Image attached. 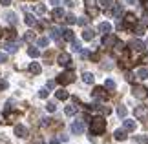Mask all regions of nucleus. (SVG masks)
I'll return each mask as SVG.
<instances>
[{
	"mask_svg": "<svg viewBox=\"0 0 148 144\" xmlns=\"http://www.w3.org/2000/svg\"><path fill=\"white\" fill-rule=\"evenodd\" d=\"M106 130V120L102 117H95L92 120V126H90V131H92L93 135H101L102 131Z\"/></svg>",
	"mask_w": 148,
	"mask_h": 144,
	"instance_id": "1",
	"label": "nucleus"
},
{
	"mask_svg": "<svg viewBox=\"0 0 148 144\" xmlns=\"http://www.w3.org/2000/svg\"><path fill=\"white\" fill-rule=\"evenodd\" d=\"M75 80V75H73L71 71H64V73H60L59 77H57V82L59 84H70Z\"/></svg>",
	"mask_w": 148,
	"mask_h": 144,
	"instance_id": "2",
	"label": "nucleus"
},
{
	"mask_svg": "<svg viewBox=\"0 0 148 144\" xmlns=\"http://www.w3.org/2000/svg\"><path fill=\"white\" fill-rule=\"evenodd\" d=\"M57 64H60V66H66V68H70V66H71V57L68 55V53H60L59 57H57Z\"/></svg>",
	"mask_w": 148,
	"mask_h": 144,
	"instance_id": "3",
	"label": "nucleus"
},
{
	"mask_svg": "<svg viewBox=\"0 0 148 144\" xmlns=\"http://www.w3.org/2000/svg\"><path fill=\"white\" fill-rule=\"evenodd\" d=\"M132 93H134L135 99H145V97L148 95V89H145L143 86H137V84H135L134 89H132Z\"/></svg>",
	"mask_w": 148,
	"mask_h": 144,
	"instance_id": "4",
	"label": "nucleus"
},
{
	"mask_svg": "<svg viewBox=\"0 0 148 144\" xmlns=\"http://www.w3.org/2000/svg\"><path fill=\"white\" fill-rule=\"evenodd\" d=\"M71 133H75V135H81L82 131H84V120H75V122L71 124Z\"/></svg>",
	"mask_w": 148,
	"mask_h": 144,
	"instance_id": "5",
	"label": "nucleus"
},
{
	"mask_svg": "<svg viewBox=\"0 0 148 144\" xmlns=\"http://www.w3.org/2000/svg\"><path fill=\"white\" fill-rule=\"evenodd\" d=\"M15 135L20 137V139H24V137H27V128L24 124H16L15 126Z\"/></svg>",
	"mask_w": 148,
	"mask_h": 144,
	"instance_id": "6",
	"label": "nucleus"
},
{
	"mask_svg": "<svg viewBox=\"0 0 148 144\" xmlns=\"http://www.w3.org/2000/svg\"><path fill=\"white\" fill-rule=\"evenodd\" d=\"M93 37H95V31L92 27H84L82 29V40H92Z\"/></svg>",
	"mask_w": 148,
	"mask_h": 144,
	"instance_id": "7",
	"label": "nucleus"
},
{
	"mask_svg": "<svg viewBox=\"0 0 148 144\" xmlns=\"http://www.w3.org/2000/svg\"><path fill=\"white\" fill-rule=\"evenodd\" d=\"M130 46H132L135 51H143V49H145V42H143V40H139V38L132 40V42H130Z\"/></svg>",
	"mask_w": 148,
	"mask_h": 144,
	"instance_id": "8",
	"label": "nucleus"
},
{
	"mask_svg": "<svg viewBox=\"0 0 148 144\" xmlns=\"http://www.w3.org/2000/svg\"><path fill=\"white\" fill-rule=\"evenodd\" d=\"M110 31H112V24H110V22H102V24H99V33L108 35Z\"/></svg>",
	"mask_w": 148,
	"mask_h": 144,
	"instance_id": "9",
	"label": "nucleus"
},
{
	"mask_svg": "<svg viewBox=\"0 0 148 144\" xmlns=\"http://www.w3.org/2000/svg\"><path fill=\"white\" fill-rule=\"evenodd\" d=\"M4 18L9 22V24H16V15L13 13V11H5L4 13Z\"/></svg>",
	"mask_w": 148,
	"mask_h": 144,
	"instance_id": "10",
	"label": "nucleus"
},
{
	"mask_svg": "<svg viewBox=\"0 0 148 144\" xmlns=\"http://www.w3.org/2000/svg\"><path fill=\"white\" fill-rule=\"evenodd\" d=\"M55 97H57L59 100H66L68 97H70V93H68L66 89H57V91H55Z\"/></svg>",
	"mask_w": 148,
	"mask_h": 144,
	"instance_id": "11",
	"label": "nucleus"
},
{
	"mask_svg": "<svg viewBox=\"0 0 148 144\" xmlns=\"http://www.w3.org/2000/svg\"><path fill=\"white\" fill-rule=\"evenodd\" d=\"M124 130H126V131H134V130H135V120L124 119Z\"/></svg>",
	"mask_w": 148,
	"mask_h": 144,
	"instance_id": "12",
	"label": "nucleus"
},
{
	"mask_svg": "<svg viewBox=\"0 0 148 144\" xmlns=\"http://www.w3.org/2000/svg\"><path fill=\"white\" fill-rule=\"evenodd\" d=\"M113 137H115V139L117 141H124V139H126V130H115V133H113Z\"/></svg>",
	"mask_w": 148,
	"mask_h": 144,
	"instance_id": "13",
	"label": "nucleus"
},
{
	"mask_svg": "<svg viewBox=\"0 0 148 144\" xmlns=\"http://www.w3.org/2000/svg\"><path fill=\"white\" fill-rule=\"evenodd\" d=\"M115 37H113V35H110V33H108V35L104 37V38H102V46H112L113 42H115Z\"/></svg>",
	"mask_w": 148,
	"mask_h": 144,
	"instance_id": "14",
	"label": "nucleus"
},
{
	"mask_svg": "<svg viewBox=\"0 0 148 144\" xmlns=\"http://www.w3.org/2000/svg\"><path fill=\"white\" fill-rule=\"evenodd\" d=\"M137 78H141V80L148 78V68H139L137 70Z\"/></svg>",
	"mask_w": 148,
	"mask_h": 144,
	"instance_id": "15",
	"label": "nucleus"
},
{
	"mask_svg": "<svg viewBox=\"0 0 148 144\" xmlns=\"http://www.w3.org/2000/svg\"><path fill=\"white\" fill-rule=\"evenodd\" d=\"M29 71L33 75H38V73H40V64H38V62H31V64H29Z\"/></svg>",
	"mask_w": 148,
	"mask_h": 144,
	"instance_id": "16",
	"label": "nucleus"
},
{
	"mask_svg": "<svg viewBox=\"0 0 148 144\" xmlns=\"http://www.w3.org/2000/svg\"><path fill=\"white\" fill-rule=\"evenodd\" d=\"M93 97H99V99H102V100H104L108 95L104 93V89H102V88H95V89H93Z\"/></svg>",
	"mask_w": 148,
	"mask_h": 144,
	"instance_id": "17",
	"label": "nucleus"
},
{
	"mask_svg": "<svg viewBox=\"0 0 148 144\" xmlns=\"http://www.w3.org/2000/svg\"><path fill=\"white\" fill-rule=\"evenodd\" d=\"M124 22H126V26H135L137 24V18H135L134 15H126L124 16Z\"/></svg>",
	"mask_w": 148,
	"mask_h": 144,
	"instance_id": "18",
	"label": "nucleus"
},
{
	"mask_svg": "<svg viewBox=\"0 0 148 144\" xmlns=\"http://www.w3.org/2000/svg\"><path fill=\"white\" fill-rule=\"evenodd\" d=\"M82 80H84V82H86V84H93V75L92 73H82Z\"/></svg>",
	"mask_w": 148,
	"mask_h": 144,
	"instance_id": "19",
	"label": "nucleus"
},
{
	"mask_svg": "<svg viewBox=\"0 0 148 144\" xmlns=\"http://www.w3.org/2000/svg\"><path fill=\"white\" fill-rule=\"evenodd\" d=\"M62 16H66L64 11H62L60 8H53V18H62Z\"/></svg>",
	"mask_w": 148,
	"mask_h": 144,
	"instance_id": "20",
	"label": "nucleus"
},
{
	"mask_svg": "<svg viewBox=\"0 0 148 144\" xmlns=\"http://www.w3.org/2000/svg\"><path fill=\"white\" fill-rule=\"evenodd\" d=\"M62 37H64V40H73V31L71 29H62Z\"/></svg>",
	"mask_w": 148,
	"mask_h": 144,
	"instance_id": "21",
	"label": "nucleus"
},
{
	"mask_svg": "<svg viewBox=\"0 0 148 144\" xmlns=\"http://www.w3.org/2000/svg\"><path fill=\"white\" fill-rule=\"evenodd\" d=\"M37 42H38V46H40V48H46V46L49 44V38H48V37H40Z\"/></svg>",
	"mask_w": 148,
	"mask_h": 144,
	"instance_id": "22",
	"label": "nucleus"
},
{
	"mask_svg": "<svg viewBox=\"0 0 148 144\" xmlns=\"http://www.w3.org/2000/svg\"><path fill=\"white\" fill-rule=\"evenodd\" d=\"M26 24L27 26H33V24H35V16H33L31 13H26Z\"/></svg>",
	"mask_w": 148,
	"mask_h": 144,
	"instance_id": "23",
	"label": "nucleus"
},
{
	"mask_svg": "<svg viewBox=\"0 0 148 144\" xmlns=\"http://www.w3.org/2000/svg\"><path fill=\"white\" fill-rule=\"evenodd\" d=\"M104 88H106V89H110V91H112V89H115V82H113L112 78H108L106 82H104Z\"/></svg>",
	"mask_w": 148,
	"mask_h": 144,
	"instance_id": "24",
	"label": "nucleus"
},
{
	"mask_svg": "<svg viewBox=\"0 0 148 144\" xmlns=\"http://www.w3.org/2000/svg\"><path fill=\"white\" fill-rule=\"evenodd\" d=\"M60 33H62V29H59V27H55V29L51 31V38H53V40L60 38Z\"/></svg>",
	"mask_w": 148,
	"mask_h": 144,
	"instance_id": "25",
	"label": "nucleus"
},
{
	"mask_svg": "<svg viewBox=\"0 0 148 144\" xmlns=\"http://www.w3.org/2000/svg\"><path fill=\"white\" fill-rule=\"evenodd\" d=\"M123 49H124V42H121V40H115V51H117V53H121Z\"/></svg>",
	"mask_w": 148,
	"mask_h": 144,
	"instance_id": "26",
	"label": "nucleus"
},
{
	"mask_svg": "<svg viewBox=\"0 0 148 144\" xmlns=\"http://www.w3.org/2000/svg\"><path fill=\"white\" fill-rule=\"evenodd\" d=\"M27 55H29L31 59H35V57H38V49L37 48H29L27 49Z\"/></svg>",
	"mask_w": 148,
	"mask_h": 144,
	"instance_id": "27",
	"label": "nucleus"
},
{
	"mask_svg": "<svg viewBox=\"0 0 148 144\" xmlns=\"http://www.w3.org/2000/svg\"><path fill=\"white\" fill-rule=\"evenodd\" d=\"M64 111H66V115H75V111H77V108L75 106H66V109H64Z\"/></svg>",
	"mask_w": 148,
	"mask_h": 144,
	"instance_id": "28",
	"label": "nucleus"
},
{
	"mask_svg": "<svg viewBox=\"0 0 148 144\" xmlns=\"http://www.w3.org/2000/svg\"><path fill=\"white\" fill-rule=\"evenodd\" d=\"M35 11L38 15H44L46 13V5H42V4H38V5H35Z\"/></svg>",
	"mask_w": 148,
	"mask_h": 144,
	"instance_id": "29",
	"label": "nucleus"
},
{
	"mask_svg": "<svg viewBox=\"0 0 148 144\" xmlns=\"http://www.w3.org/2000/svg\"><path fill=\"white\" fill-rule=\"evenodd\" d=\"M135 77H137V75H134V73H126V75H124V80H126V82H134Z\"/></svg>",
	"mask_w": 148,
	"mask_h": 144,
	"instance_id": "30",
	"label": "nucleus"
},
{
	"mask_svg": "<svg viewBox=\"0 0 148 144\" xmlns=\"http://www.w3.org/2000/svg\"><path fill=\"white\" fill-rule=\"evenodd\" d=\"M117 115H119V117H126V108H124V106H119L117 108Z\"/></svg>",
	"mask_w": 148,
	"mask_h": 144,
	"instance_id": "31",
	"label": "nucleus"
},
{
	"mask_svg": "<svg viewBox=\"0 0 148 144\" xmlns=\"http://www.w3.org/2000/svg\"><path fill=\"white\" fill-rule=\"evenodd\" d=\"M64 20L68 22V24H75V22H77V18H75L73 15H66V16H64Z\"/></svg>",
	"mask_w": 148,
	"mask_h": 144,
	"instance_id": "32",
	"label": "nucleus"
},
{
	"mask_svg": "<svg viewBox=\"0 0 148 144\" xmlns=\"http://www.w3.org/2000/svg\"><path fill=\"white\" fill-rule=\"evenodd\" d=\"M97 13H99V11L95 9V5H90V8H88V15L90 16H97Z\"/></svg>",
	"mask_w": 148,
	"mask_h": 144,
	"instance_id": "33",
	"label": "nucleus"
},
{
	"mask_svg": "<svg viewBox=\"0 0 148 144\" xmlns=\"http://www.w3.org/2000/svg\"><path fill=\"white\" fill-rule=\"evenodd\" d=\"M77 24L84 27V26H86V24H88V16H81V18H77Z\"/></svg>",
	"mask_w": 148,
	"mask_h": 144,
	"instance_id": "34",
	"label": "nucleus"
},
{
	"mask_svg": "<svg viewBox=\"0 0 148 144\" xmlns=\"http://www.w3.org/2000/svg\"><path fill=\"white\" fill-rule=\"evenodd\" d=\"M48 95H49V91H48V88H42L40 91H38V97H40V99H46Z\"/></svg>",
	"mask_w": 148,
	"mask_h": 144,
	"instance_id": "35",
	"label": "nucleus"
},
{
	"mask_svg": "<svg viewBox=\"0 0 148 144\" xmlns=\"http://www.w3.org/2000/svg\"><path fill=\"white\" fill-rule=\"evenodd\" d=\"M5 37H8V38H11V40H13V38L16 37V33H15V29H8V31H5Z\"/></svg>",
	"mask_w": 148,
	"mask_h": 144,
	"instance_id": "36",
	"label": "nucleus"
},
{
	"mask_svg": "<svg viewBox=\"0 0 148 144\" xmlns=\"http://www.w3.org/2000/svg\"><path fill=\"white\" fill-rule=\"evenodd\" d=\"M5 49H8L9 53H15V51H16V44H8V46H5Z\"/></svg>",
	"mask_w": 148,
	"mask_h": 144,
	"instance_id": "37",
	"label": "nucleus"
},
{
	"mask_svg": "<svg viewBox=\"0 0 148 144\" xmlns=\"http://www.w3.org/2000/svg\"><path fill=\"white\" fill-rule=\"evenodd\" d=\"M46 108H48V111H49V113H51V111H55V109H57L55 102H48V104H46Z\"/></svg>",
	"mask_w": 148,
	"mask_h": 144,
	"instance_id": "38",
	"label": "nucleus"
},
{
	"mask_svg": "<svg viewBox=\"0 0 148 144\" xmlns=\"http://www.w3.org/2000/svg\"><path fill=\"white\" fill-rule=\"evenodd\" d=\"M143 33H145V27H141V26H135V35H137V37H141Z\"/></svg>",
	"mask_w": 148,
	"mask_h": 144,
	"instance_id": "39",
	"label": "nucleus"
},
{
	"mask_svg": "<svg viewBox=\"0 0 148 144\" xmlns=\"http://www.w3.org/2000/svg\"><path fill=\"white\" fill-rule=\"evenodd\" d=\"M71 49H73V51H79V53H81V44H79V42H73V44H71Z\"/></svg>",
	"mask_w": 148,
	"mask_h": 144,
	"instance_id": "40",
	"label": "nucleus"
},
{
	"mask_svg": "<svg viewBox=\"0 0 148 144\" xmlns=\"http://www.w3.org/2000/svg\"><path fill=\"white\" fill-rule=\"evenodd\" d=\"M24 38H26V40H33V38H35V33H33V31H27Z\"/></svg>",
	"mask_w": 148,
	"mask_h": 144,
	"instance_id": "41",
	"label": "nucleus"
},
{
	"mask_svg": "<svg viewBox=\"0 0 148 144\" xmlns=\"http://www.w3.org/2000/svg\"><path fill=\"white\" fill-rule=\"evenodd\" d=\"M99 5L101 8H108V5H110V0H99Z\"/></svg>",
	"mask_w": 148,
	"mask_h": 144,
	"instance_id": "42",
	"label": "nucleus"
},
{
	"mask_svg": "<svg viewBox=\"0 0 148 144\" xmlns=\"http://www.w3.org/2000/svg\"><path fill=\"white\" fill-rule=\"evenodd\" d=\"M5 60H8V55H5V53H0V64L5 62Z\"/></svg>",
	"mask_w": 148,
	"mask_h": 144,
	"instance_id": "43",
	"label": "nucleus"
},
{
	"mask_svg": "<svg viewBox=\"0 0 148 144\" xmlns=\"http://www.w3.org/2000/svg\"><path fill=\"white\" fill-rule=\"evenodd\" d=\"M49 4H53V8H59V4H60V0H49Z\"/></svg>",
	"mask_w": 148,
	"mask_h": 144,
	"instance_id": "44",
	"label": "nucleus"
},
{
	"mask_svg": "<svg viewBox=\"0 0 148 144\" xmlns=\"http://www.w3.org/2000/svg\"><path fill=\"white\" fill-rule=\"evenodd\" d=\"M8 88V82H5V80H0V89H5Z\"/></svg>",
	"mask_w": 148,
	"mask_h": 144,
	"instance_id": "45",
	"label": "nucleus"
},
{
	"mask_svg": "<svg viewBox=\"0 0 148 144\" xmlns=\"http://www.w3.org/2000/svg\"><path fill=\"white\" fill-rule=\"evenodd\" d=\"M146 141H148V139H146V137H145V135H143V137H137V142H141V144H145Z\"/></svg>",
	"mask_w": 148,
	"mask_h": 144,
	"instance_id": "46",
	"label": "nucleus"
},
{
	"mask_svg": "<svg viewBox=\"0 0 148 144\" xmlns=\"http://www.w3.org/2000/svg\"><path fill=\"white\" fill-rule=\"evenodd\" d=\"M0 4H2V5H4V8H8V5L11 4V0H0Z\"/></svg>",
	"mask_w": 148,
	"mask_h": 144,
	"instance_id": "47",
	"label": "nucleus"
},
{
	"mask_svg": "<svg viewBox=\"0 0 148 144\" xmlns=\"http://www.w3.org/2000/svg\"><path fill=\"white\" fill-rule=\"evenodd\" d=\"M143 111H145L143 108H135V115H137V117H139V115H143Z\"/></svg>",
	"mask_w": 148,
	"mask_h": 144,
	"instance_id": "48",
	"label": "nucleus"
},
{
	"mask_svg": "<svg viewBox=\"0 0 148 144\" xmlns=\"http://www.w3.org/2000/svg\"><path fill=\"white\" fill-rule=\"evenodd\" d=\"M90 5H95V0H86V8H90Z\"/></svg>",
	"mask_w": 148,
	"mask_h": 144,
	"instance_id": "49",
	"label": "nucleus"
},
{
	"mask_svg": "<svg viewBox=\"0 0 148 144\" xmlns=\"http://www.w3.org/2000/svg\"><path fill=\"white\" fill-rule=\"evenodd\" d=\"M48 88H55V80H49V82H48Z\"/></svg>",
	"mask_w": 148,
	"mask_h": 144,
	"instance_id": "50",
	"label": "nucleus"
},
{
	"mask_svg": "<svg viewBox=\"0 0 148 144\" xmlns=\"http://www.w3.org/2000/svg\"><path fill=\"white\" fill-rule=\"evenodd\" d=\"M49 144H59V141H57V139H53V141H51Z\"/></svg>",
	"mask_w": 148,
	"mask_h": 144,
	"instance_id": "51",
	"label": "nucleus"
},
{
	"mask_svg": "<svg viewBox=\"0 0 148 144\" xmlns=\"http://www.w3.org/2000/svg\"><path fill=\"white\" fill-rule=\"evenodd\" d=\"M0 37H2V27H0Z\"/></svg>",
	"mask_w": 148,
	"mask_h": 144,
	"instance_id": "52",
	"label": "nucleus"
},
{
	"mask_svg": "<svg viewBox=\"0 0 148 144\" xmlns=\"http://www.w3.org/2000/svg\"><path fill=\"white\" fill-rule=\"evenodd\" d=\"M143 2H148V0H143Z\"/></svg>",
	"mask_w": 148,
	"mask_h": 144,
	"instance_id": "53",
	"label": "nucleus"
}]
</instances>
